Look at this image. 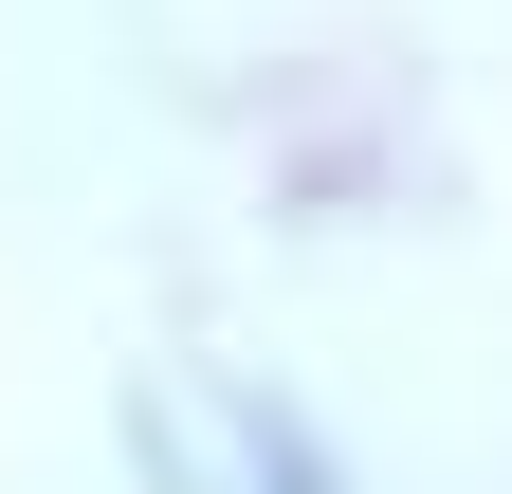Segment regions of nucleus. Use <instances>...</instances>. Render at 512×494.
Returning <instances> with one entry per match:
<instances>
[{
    "instance_id": "1",
    "label": "nucleus",
    "mask_w": 512,
    "mask_h": 494,
    "mask_svg": "<svg viewBox=\"0 0 512 494\" xmlns=\"http://www.w3.org/2000/svg\"><path fill=\"white\" fill-rule=\"evenodd\" d=\"M128 476H147V494H366V476L330 458V421L275 403V385L220 366V348L128 366Z\"/></svg>"
}]
</instances>
